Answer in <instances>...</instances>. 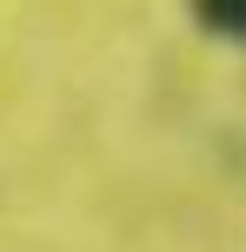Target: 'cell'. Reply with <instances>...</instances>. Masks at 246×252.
I'll return each mask as SVG.
<instances>
[{"mask_svg": "<svg viewBox=\"0 0 246 252\" xmlns=\"http://www.w3.org/2000/svg\"><path fill=\"white\" fill-rule=\"evenodd\" d=\"M186 7H193V20L207 27V33L246 47V0H186Z\"/></svg>", "mask_w": 246, "mask_h": 252, "instance_id": "1", "label": "cell"}]
</instances>
